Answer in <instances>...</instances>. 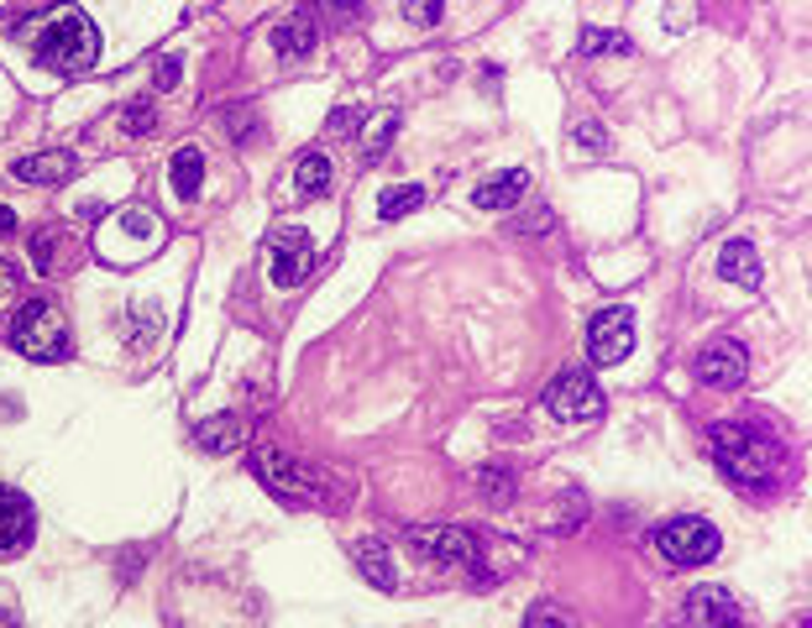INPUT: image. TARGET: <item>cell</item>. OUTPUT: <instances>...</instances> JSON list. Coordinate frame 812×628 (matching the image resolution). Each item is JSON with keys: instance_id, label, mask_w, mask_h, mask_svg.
I'll list each match as a JSON object with an SVG mask.
<instances>
[{"instance_id": "cell-11", "label": "cell", "mask_w": 812, "mask_h": 628, "mask_svg": "<svg viewBox=\"0 0 812 628\" xmlns=\"http://www.w3.org/2000/svg\"><path fill=\"white\" fill-rule=\"evenodd\" d=\"M415 540L419 555H436V561H446V566H467L477 555V540L467 530H456V524H436V530H415L409 534Z\"/></svg>"}, {"instance_id": "cell-25", "label": "cell", "mask_w": 812, "mask_h": 628, "mask_svg": "<svg viewBox=\"0 0 812 628\" xmlns=\"http://www.w3.org/2000/svg\"><path fill=\"white\" fill-rule=\"evenodd\" d=\"M524 628H576V624L555 603H535V608L524 613Z\"/></svg>"}, {"instance_id": "cell-30", "label": "cell", "mask_w": 812, "mask_h": 628, "mask_svg": "<svg viewBox=\"0 0 812 628\" xmlns=\"http://www.w3.org/2000/svg\"><path fill=\"white\" fill-rule=\"evenodd\" d=\"M32 257H38V268H48V262H53V236H38V241H32Z\"/></svg>"}, {"instance_id": "cell-3", "label": "cell", "mask_w": 812, "mask_h": 628, "mask_svg": "<svg viewBox=\"0 0 812 628\" xmlns=\"http://www.w3.org/2000/svg\"><path fill=\"white\" fill-rule=\"evenodd\" d=\"M11 341H17L21 356H32V362H63L69 356V325H63V314L53 304H21L17 320H11Z\"/></svg>"}, {"instance_id": "cell-9", "label": "cell", "mask_w": 812, "mask_h": 628, "mask_svg": "<svg viewBox=\"0 0 812 628\" xmlns=\"http://www.w3.org/2000/svg\"><path fill=\"white\" fill-rule=\"evenodd\" d=\"M745 373H750V356H745L739 341H714V346H702V356H697V377H702L708 388H718V393L739 388Z\"/></svg>"}, {"instance_id": "cell-1", "label": "cell", "mask_w": 812, "mask_h": 628, "mask_svg": "<svg viewBox=\"0 0 812 628\" xmlns=\"http://www.w3.org/2000/svg\"><path fill=\"white\" fill-rule=\"evenodd\" d=\"M100 59V32L95 21L74 11V6H63L48 17L38 38V63L42 69H53V74H84V69H95Z\"/></svg>"}, {"instance_id": "cell-10", "label": "cell", "mask_w": 812, "mask_h": 628, "mask_svg": "<svg viewBox=\"0 0 812 628\" xmlns=\"http://www.w3.org/2000/svg\"><path fill=\"white\" fill-rule=\"evenodd\" d=\"M32 530H38V513L21 498L17 488H0V555H17V550L32 545Z\"/></svg>"}, {"instance_id": "cell-15", "label": "cell", "mask_w": 812, "mask_h": 628, "mask_svg": "<svg viewBox=\"0 0 812 628\" xmlns=\"http://www.w3.org/2000/svg\"><path fill=\"white\" fill-rule=\"evenodd\" d=\"M17 178L21 184H63V178H74V157L69 153H32L17 163Z\"/></svg>"}, {"instance_id": "cell-24", "label": "cell", "mask_w": 812, "mask_h": 628, "mask_svg": "<svg viewBox=\"0 0 812 628\" xmlns=\"http://www.w3.org/2000/svg\"><path fill=\"white\" fill-rule=\"evenodd\" d=\"M394 132H398V116H394V111H383V116L373 121V132H367V142H362V153L377 157L383 147H388V137H394Z\"/></svg>"}, {"instance_id": "cell-17", "label": "cell", "mask_w": 812, "mask_h": 628, "mask_svg": "<svg viewBox=\"0 0 812 628\" xmlns=\"http://www.w3.org/2000/svg\"><path fill=\"white\" fill-rule=\"evenodd\" d=\"M687 618H693V624H702V628L729 624V618H733V597H729V592H718V587L693 592V603H687Z\"/></svg>"}, {"instance_id": "cell-33", "label": "cell", "mask_w": 812, "mask_h": 628, "mask_svg": "<svg viewBox=\"0 0 812 628\" xmlns=\"http://www.w3.org/2000/svg\"><path fill=\"white\" fill-rule=\"evenodd\" d=\"M714 628H745V624H739V618H729V624H714Z\"/></svg>"}, {"instance_id": "cell-2", "label": "cell", "mask_w": 812, "mask_h": 628, "mask_svg": "<svg viewBox=\"0 0 812 628\" xmlns=\"http://www.w3.org/2000/svg\"><path fill=\"white\" fill-rule=\"evenodd\" d=\"M714 461L723 471H729L733 482H766L775 471V451H771V440L766 435H754L745 430V425H718L714 430Z\"/></svg>"}, {"instance_id": "cell-14", "label": "cell", "mask_w": 812, "mask_h": 628, "mask_svg": "<svg viewBox=\"0 0 812 628\" xmlns=\"http://www.w3.org/2000/svg\"><path fill=\"white\" fill-rule=\"evenodd\" d=\"M718 273L739 283V289H760V257H754L750 241H729L723 252H718Z\"/></svg>"}, {"instance_id": "cell-22", "label": "cell", "mask_w": 812, "mask_h": 628, "mask_svg": "<svg viewBox=\"0 0 812 628\" xmlns=\"http://www.w3.org/2000/svg\"><path fill=\"white\" fill-rule=\"evenodd\" d=\"M582 53L597 59V53H629V38L624 32H608V27H587L582 32Z\"/></svg>"}, {"instance_id": "cell-18", "label": "cell", "mask_w": 812, "mask_h": 628, "mask_svg": "<svg viewBox=\"0 0 812 628\" xmlns=\"http://www.w3.org/2000/svg\"><path fill=\"white\" fill-rule=\"evenodd\" d=\"M199 184H205V157H199V147H184V153L174 157V195L199 199Z\"/></svg>"}, {"instance_id": "cell-21", "label": "cell", "mask_w": 812, "mask_h": 628, "mask_svg": "<svg viewBox=\"0 0 812 628\" xmlns=\"http://www.w3.org/2000/svg\"><path fill=\"white\" fill-rule=\"evenodd\" d=\"M237 435H241V425L231 419V414H216V419H205L195 430V440L205 446V451H231L237 446Z\"/></svg>"}, {"instance_id": "cell-8", "label": "cell", "mask_w": 812, "mask_h": 628, "mask_svg": "<svg viewBox=\"0 0 812 628\" xmlns=\"http://www.w3.org/2000/svg\"><path fill=\"white\" fill-rule=\"evenodd\" d=\"M252 467H258V477L268 482V488L278 492V498H289V503H304V498H315V477L304 467H294L289 456H278V451H268V446H258L252 451Z\"/></svg>"}, {"instance_id": "cell-12", "label": "cell", "mask_w": 812, "mask_h": 628, "mask_svg": "<svg viewBox=\"0 0 812 628\" xmlns=\"http://www.w3.org/2000/svg\"><path fill=\"white\" fill-rule=\"evenodd\" d=\"M273 53H278L283 63L310 59V53H315V27H310V17H289V21H278V32H273Z\"/></svg>"}, {"instance_id": "cell-16", "label": "cell", "mask_w": 812, "mask_h": 628, "mask_svg": "<svg viewBox=\"0 0 812 628\" xmlns=\"http://www.w3.org/2000/svg\"><path fill=\"white\" fill-rule=\"evenodd\" d=\"M352 561L362 566V576H367L373 587L394 592L398 576H394V561H388V545H383V540H357V545H352Z\"/></svg>"}, {"instance_id": "cell-4", "label": "cell", "mask_w": 812, "mask_h": 628, "mask_svg": "<svg viewBox=\"0 0 812 628\" xmlns=\"http://www.w3.org/2000/svg\"><path fill=\"white\" fill-rule=\"evenodd\" d=\"M655 545H660V555H666L672 566H702V561L718 555L723 540H718V530L708 519H672V524H660Z\"/></svg>"}, {"instance_id": "cell-29", "label": "cell", "mask_w": 812, "mask_h": 628, "mask_svg": "<svg viewBox=\"0 0 812 628\" xmlns=\"http://www.w3.org/2000/svg\"><path fill=\"white\" fill-rule=\"evenodd\" d=\"M576 142H587V147H608V132H597V126H576Z\"/></svg>"}, {"instance_id": "cell-6", "label": "cell", "mask_w": 812, "mask_h": 628, "mask_svg": "<svg viewBox=\"0 0 812 628\" xmlns=\"http://www.w3.org/2000/svg\"><path fill=\"white\" fill-rule=\"evenodd\" d=\"M310 268H315V247H310V236L294 231V226L273 231V241H268V273H273L278 289H299V283L310 278Z\"/></svg>"}, {"instance_id": "cell-26", "label": "cell", "mask_w": 812, "mask_h": 628, "mask_svg": "<svg viewBox=\"0 0 812 628\" xmlns=\"http://www.w3.org/2000/svg\"><path fill=\"white\" fill-rule=\"evenodd\" d=\"M398 6H404V17L415 21V27H430V21L440 17V6H446V0H398Z\"/></svg>"}, {"instance_id": "cell-28", "label": "cell", "mask_w": 812, "mask_h": 628, "mask_svg": "<svg viewBox=\"0 0 812 628\" xmlns=\"http://www.w3.org/2000/svg\"><path fill=\"white\" fill-rule=\"evenodd\" d=\"M179 84V59H158V90H174Z\"/></svg>"}, {"instance_id": "cell-19", "label": "cell", "mask_w": 812, "mask_h": 628, "mask_svg": "<svg viewBox=\"0 0 812 628\" xmlns=\"http://www.w3.org/2000/svg\"><path fill=\"white\" fill-rule=\"evenodd\" d=\"M294 184H299V195H325V189H331V157L304 153L294 163Z\"/></svg>"}, {"instance_id": "cell-23", "label": "cell", "mask_w": 812, "mask_h": 628, "mask_svg": "<svg viewBox=\"0 0 812 628\" xmlns=\"http://www.w3.org/2000/svg\"><path fill=\"white\" fill-rule=\"evenodd\" d=\"M477 488H482V498L488 503H509L514 498V488H509V467H477Z\"/></svg>"}, {"instance_id": "cell-20", "label": "cell", "mask_w": 812, "mask_h": 628, "mask_svg": "<svg viewBox=\"0 0 812 628\" xmlns=\"http://www.w3.org/2000/svg\"><path fill=\"white\" fill-rule=\"evenodd\" d=\"M419 205H425V189H419V184H398V189H388V195L377 199V216L404 220V216H415Z\"/></svg>"}, {"instance_id": "cell-32", "label": "cell", "mask_w": 812, "mask_h": 628, "mask_svg": "<svg viewBox=\"0 0 812 628\" xmlns=\"http://www.w3.org/2000/svg\"><path fill=\"white\" fill-rule=\"evenodd\" d=\"M6 231H17V210H11V205H0V236Z\"/></svg>"}, {"instance_id": "cell-7", "label": "cell", "mask_w": 812, "mask_h": 628, "mask_svg": "<svg viewBox=\"0 0 812 628\" xmlns=\"http://www.w3.org/2000/svg\"><path fill=\"white\" fill-rule=\"evenodd\" d=\"M545 409L555 419H597L603 414V393H597V383L587 373H561L545 388Z\"/></svg>"}, {"instance_id": "cell-13", "label": "cell", "mask_w": 812, "mask_h": 628, "mask_svg": "<svg viewBox=\"0 0 812 628\" xmlns=\"http://www.w3.org/2000/svg\"><path fill=\"white\" fill-rule=\"evenodd\" d=\"M524 189H530V174H519V168H509V174L488 178L482 189H477V210H509V205H519L524 199Z\"/></svg>"}, {"instance_id": "cell-5", "label": "cell", "mask_w": 812, "mask_h": 628, "mask_svg": "<svg viewBox=\"0 0 812 628\" xmlns=\"http://www.w3.org/2000/svg\"><path fill=\"white\" fill-rule=\"evenodd\" d=\"M629 352H634V314L624 304L597 310L593 325H587V356H593L597 367H618Z\"/></svg>"}, {"instance_id": "cell-31", "label": "cell", "mask_w": 812, "mask_h": 628, "mask_svg": "<svg viewBox=\"0 0 812 628\" xmlns=\"http://www.w3.org/2000/svg\"><path fill=\"white\" fill-rule=\"evenodd\" d=\"M17 289V268L11 262H0V294H11Z\"/></svg>"}, {"instance_id": "cell-27", "label": "cell", "mask_w": 812, "mask_h": 628, "mask_svg": "<svg viewBox=\"0 0 812 628\" xmlns=\"http://www.w3.org/2000/svg\"><path fill=\"white\" fill-rule=\"evenodd\" d=\"M126 132H153V105H132L126 111Z\"/></svg>"}]
</instances>
